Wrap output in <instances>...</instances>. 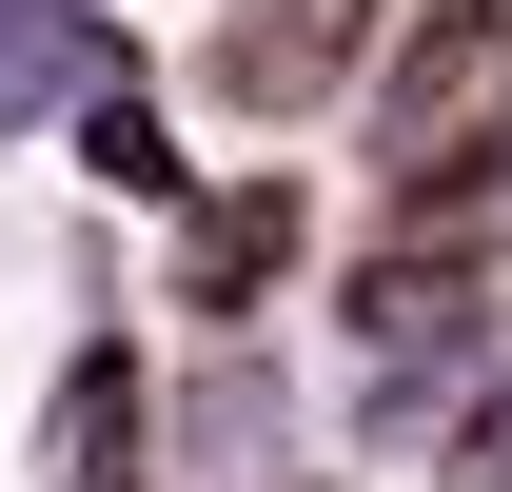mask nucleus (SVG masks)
<instances>
[{
  "label": "nucleus",
  "instance_id": "1",
  "mask_svg": "<svg viewBox=\"0 0 512 492\" xmlns=\"http://www.w3.org/2000/svg\"><path fill=\"white\" fill-rule=\"evenodd\" d=\"M375 178L394 217H453L512 178V0H414V40L375 60Z\"/></svg>",
  "mask_w": 512,
  "mask_h": 492
},
{
  "label": "nucleus",
  "instance_id": "2",
  "mask_svg": "<svg viewBox=\"0 0 512 492\" xmlns=\"http://www.w3.org/2000/svg\"><path fill=\"white\" fill-rule=\"evenodd\" d=\"M414 20L394 0H217V40H197V79H217V119H316L355 60H394Z\"/></svg>",
  "mask_w": 512,
  "mask_h": 492
},
{
  "label": "nucleus",
  "instance_id": "3",
  "mask_svg": "<svg viewBox=\"0 0 512 492\" xmlns=\"http://www.w3.org/2000/svg\"><path fill=\"white\" fill-rule=\"evenodd\" d=\"M296 256H316V217H296V178H237V197H197V217H178V315H217V335H237V315L276 296Z\"/></svg>",
  "mask_w": 512,
  "mask_h": 492
},
{
  "label": "nucleus",
  "instance_id": "4",
  "mask_svg": "<svg viewBox=\"0 0 512 492\" xmlns=\"http://www.w3.org/2000/svg\"><path fill=\"white\" fill-rule=\"evenodd\" d=\"M138 433H158V374L99 335V355L40 394V492H138Z\"/></svg>",
  "mask_w": 512,
  "mask_h": 492
},
{
  "label": "nucleus",
  "instance_id": "5",
  "mask_svg": "<svg viewBox=\"0 0 512 492\" xmlns=\"http://www.w3.org/2000/svg\"><path fill=\"white\" fill-rule=\"evenodd\" d=\"M79 178H99V197H178V217H197V178H178V138H158V99H138V79H99V99H79Z\"/></svg>",
  "mask_w": 512,
  "mask_h": 492
},
{
  "label": "nucleus",
  "instance_id": "6",
  "mask_svg": "<svg viewBox=\"0 0 512 492\" xmlns=\"http://www.w3.org/2000/svg\"><path fill=\"white\" fill-rule=\"evenodd\" d=\"M434 492H512V394H493V414H453V433H434Z\"/></svg>",
  "mask_w": 512,
  "mask_h": 492
}]
</instances>
